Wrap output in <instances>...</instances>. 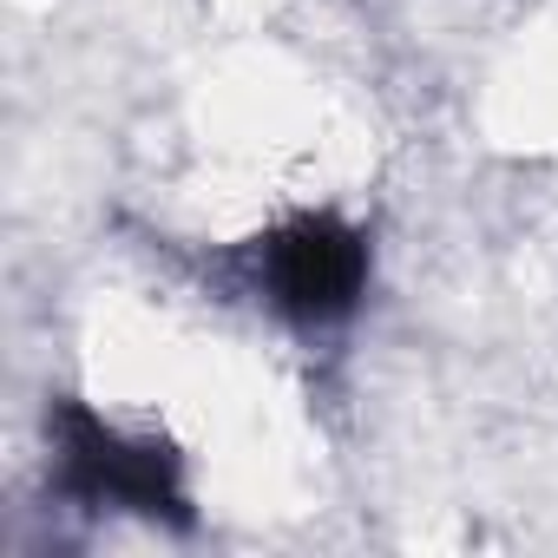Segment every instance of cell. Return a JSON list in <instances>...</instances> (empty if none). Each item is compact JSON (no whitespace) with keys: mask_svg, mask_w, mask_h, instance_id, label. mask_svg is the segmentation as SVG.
Here are the masks:
<instances>
[{"mask_svg":"<svg viewBox=\"0 0 558 558\" xmlns=\"http://www.w3.org/2000/svg\"><path fill=\"white\" fill-rule=\"evenodd\" d=\"M47 447H53V493L86 506V512H132L171 532H191V486H184V453L158 434H132L106 421L86 401H53L47 408Z\"/></svg>","mask_w":558,"mask_h":558,"instance_id":"2","label":"cell"},{"mask_svg":"<svg viewBox=\"0 0 558 558\" xmlns=\"http://www.w3.org/2000/svg\"><path fill=\"white\" fill-rule=\"evenodd\" d=\"M243 290L296 336H329L355 323L375 283V243L342 210H290L236 250Z\"/></svg>","mask_w":558,"mask_h":558,"instance_id":"1","label":"cell"}]
</instances>
